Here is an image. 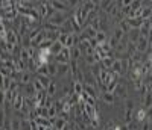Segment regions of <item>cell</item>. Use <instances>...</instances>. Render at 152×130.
I'll return each instance as SVG.
<instances>
[{"label":"cell","mask_w":152,"mask_h":130,"mask_svg":"<svg viewBox=\"0 0 152 130\" xmlns=\"http://www.w3.org/2000/svg\"><path fill=\"white\" fill-rule=\"evenodd\" d=\"M47 20H49V23H47V24L53 26V27L61 29L62 26H64V23L67 21V17H66L64 12H55V14H53L52 17H49Z\"/></svg>","instance_id":"6da1fadb"},{"label":"cell","mask_w":152,"mask_h":130,"mask_svg":"<svg viewBox=\"0 0 152 130\" xmlns=\"http://www.w3.org/2000/svg\"><path fill=\"white\" fill-rule=\"evenodd\" d=\"M55 58V62L56 64H70V48H67V47H64L62 48V51L59 55H56V56H53Z\"/></svg>","instance_id":"7a4b0ae2"},{"label":"cell","mask_w":152,"mask_h":130,"mask_svg":"<svg viewBox=\"0 0 152 130\" xmlns=\"http://www.w3.org/2000/svg\"><path fill=\"white\" fill-rule=\"evenodd\" d=\"M149 47H151V46H149L148 38H143V36H140V38H138V41H137V44H135L137 53H142V55H143V53H146Z\"/></svg>","instance_id":"3957f363"},{"label":"cell","mask_w":152,"mask_h":130,"mask_svg":"<svg viewBox=\"0 0 152 130\" xmlns=\"http://www.w3.org/2000/svg\"><path fill=\"white\" fill-rule=\"evenodd\" d=\"M23 105H24V95L21 92H15V97L12 100V109L18 112L23 109Z\"/></svg>","instance_id":"277c9868"},{"label":"cell","mask_w":152,"mask_h":130,"mask_svg":"<svg viewBox=\"0 0 152 130\" xmlns=\"http://www.w3.org/2000/svg\"><path fill=\"white\" fill-rule=\"evenodd\" d=\"M46 91H40V92H35L34 95V101H35V108L37 106H44V101H46Z\"/></svg>","instance_id":"5b68a950"},{"label":"cell","mask_w":152,"mask_h":130,"mask_svg":"<svg viewBox=\"0 0 152 130\" xmlns=\"http://www.w3.org/2000/svg\"><path fill=\"white\" fill-rule=\"evenodd\" d=\"M126 38H128V43L129 44H137L138 38H140V32H138V29H131L129 33L126 35Z\"/></svg>","instance_id":"8992f818"},{"label":"cell","mask_w":152,"mask_h":130,"mask_svg":"<svg viewBox=\"0 0 152 130\" xmlns=\"http://www.w3.org/2000/svg\"><path fill=\"white\" fill-rule=\"evenodd\" d=\"M50 5L53 6V9L56 12H67L69 11V6L66 2H56V0H53V2H50Z\"/></svg>","instance_id":"52a82bcc"},{"label":"cell","mask_w":152,"mask_h":130,"mask_svg":"<svg viewBox=\"0 0 152 130\" xmlns=\"http://www.w3.org/2000/svg\"><path fill=\"white\" fill-rule=\"evenodd\" d=\"M32 80H34V77H32V74H31V71H23L21 74H20V83L21 85H28V83H32Z\"/></svg>","instance_id":"ba28073f"},{"label":"cell","mask_w":152,"mask_h":130,"mask_svg":"<svg viewBox=\"0 0 152 130\" xmlns=\"http://www.w3.org/2000/svg\"><path fill=\"white\" fill-rule=\"evenodd\" d=\"M111 71H113V73H116L117 76L123 74V65H122V59H120V58H119V59H116V61L113 62Z\"/></svg>","instance_id":"9c48e42d"},{"label":"cell","mask_w":152,"mask_h":130,"mask_svg":"<svg viewBox=\"0 0 152 130\" xmlns=\"http://www.w3.org/2000/svg\"><path fill=\"white\" fill-rule=\"evenodd\" d=\"M62 48H64V46H62L59 41H55V43H52V46H50V53H52V56H56L62 51Z\"/></svg>","instance_id":"30bf717a"},{"label":"cell","mask_w":152,"mask_h":130,"mask_svg":"<svg viewBox=\"0 0 152 130\" xmlns=\"http://www.w3.org/2000/svg\"><path fill=\"white\" fill-rule=\"evenodd\" d=\"M81 55H82V50L79 46H75L73 48H70V59L72 61H78L81 58Z\"/></svg>","instance_id":"8fae6325"},{"label":"cell","mask_w":152,"mask_h":130,"mask_svg":"<svg viewBox=\"0 0 152 130\" xmlns=\"http://www.w3.org/2000/svg\"><path fill=\"white\" fill-rule=\"evenodd\" d=\"M126 21H128L131 29H140L142 26H143V20L142 18H128Z\"/></svg>","instance_id":"7c38bea8"},{"label":"cell","mask_w":152,"mask_h":130,"mask_svg":"<svg viewBox=\"0 0 152 130\" xmlns=\"http://www.w3.org/2000/svg\"><path fill=\"white\" fill-rule=\"evenodd\" d=\"M114 61H116V59H114V58L110 55V56H107V58H104L102 61H100V65H102V68H104V70H111Z\"/></svg>","instance_id":"4fadbf2b"},{"label":"cell","mask_w":152,"mask_h":130,"mask_svg":"<svg viewBox=\"0 0 152 130\" xmlns=\"http://www.w3.org/2000/svg\"><path fill=\"white\" fill-rule=\"evenodd\" d=\"M113 95H114V97H122V98H125V97H126V86H123L122 83H119L117 88L114 89Z\"/></svg>","instance_id":"5bb4252c"},{"label":"cell","mask_w":152,"mask_h":130,"mask_svg":"<svg viewBox=\"0 0 152 130\" xmlns=\"http://www.w3.org/2000/svg\"><path fill=\"white\" fill-rule=\"evenodd\" d=\"M56 70H58L56 76H64L70 71V64H56Z\"/></svg>","instance_id":"9a60e30c"},{"label":"cell","mask_w":152,"mask_h":130,"mask_svg":"<svg viewBox=\"0 0 152 130\" xmlns=\"http://www.w3.org/2000/svg\"><path fill=\"white\" fill-rule=\"evenodd\" d=\"M84 92H85L87 95H90V97H93V98H96V97H97L94 85H88V83H84Z\"/></svg>","instance_id":"2e32d148"},{"label":"cell","mask_w":152,"mask_h":130,"mask_svg":"<svg viewBox=\"0 0 152 130\" xmlns=\"http://www.w3.org/2000/svg\"><path fill=\"white\" fill-rule=\"evenodd\" d=\"M146 116H148V110L146 109H140V110L134 112V120L135 121H145Z\"/></svg>","instance_id":"e0dca14e"},{"label":"cell","mask_w":152,"mask_h":130,"mask_svg":"<svg viewBox=\"0 0 152 130\" xmlns=\"http://www.w3.org/2000/svg\"><path fill=\"white\" fill-rule=\"evenodd\" d=\"M37 74H38V76H49V77H50V73H49V67H47V64L38 65V68H37Z\"/></svg>","instance_id":"ac0fdd59"},{"label":"cell","mask_w":152,"mask_h":130,"mask_svg":"<svg viewBox=\"0 0 152 130\" xmlns=\"http://www.w3.org/2000/svg\"><path fill=\"white\" fill-rule=\"evenodd\" d=\"M82 92H84V83H81V82H73V94L81 95Z\"/></svg>","instance_id":"d6986e66"},{"label":"cell","mask_w":152,"mask_h":130,"mask_svg":"<svg viewBox=\"0 0 152 130\" xmlns=\"http://www.w3.org/2000/svg\"><path fill=\"white\" fill-rule=\"evenodd\" d=\"M37 77H38V80L41 82V85H43L44 89H47V86L52 83V79H50L49 76H37Z\"/></svg>","instance_id":"ffe728a7"},{"label":"cell","mask_w":152,"mask_h":130,"mask_svg":"<svg viewBox=\"0 0 152 130\" xmlns=\"http://www.w3.org/2000/svg\"><path fill=\"white\" fill-rule=\"evenodd\" d=\"M113 38L116 41H122L123 38H125V32L120 27H116V29H114V33H113Z\"/></svg>","instance_id":"44dd1931"},{"label":"cell","mask_w":152,"mask_h":130,"mask_svg":"<svg viewBox=\"0 0 152 130\" xmlns=\"http://www.w3.org/2000/svg\"><path fill=\"white\" fill-rule=\"evenodd\" d=\"M102 100L107 103V105H114V101H116V97H114L111 92H104Z\"/></svg>","instance_id":"7402d4cb"},{"label":"cell","mask_w":152,"mask_h":130,"mask_svg":"<svg viewBox=\"0 0 152 130\" xmlns=\"http://www.w3.org/2000/svg\"><path fill=\"white\" fill-rule=\"evenodd\" d=\"M94 40L97 41V44H99V46H100V44H104V43H107V33L99 30V32L96 33V36H94Z\"/></svg>","instance_id":"603a6c76"},{"label":"cell","mask_w":152,"mask_h":130,"mask_svg":"<svg viewBox=\"0 0 152 130\" xmlns=\"http://www.w3.org/2000/svg\"><path fill=\"white\" fill-rule=\"evenodd\" d=\"M24 92H26L28 94V97H34L35 95V92H37V91H35V88H34V85L32 83H28V85H24Z\"/></svg>","instance_id":"cb8c5ba5"},{"label":"cell","mask_w":152,"mask_h":130,"mask_svg":"<svg viewBox=\"0 0 152 130\" xmlns=\"http://www.w3.org/2000/svg\"><path fill=\"white\" fill-rule=\"evenodd\" d=\"M11 130H21V120L20 118L11 120Z\"/></svg>","instance_id":"d4e9b609"},{"label":"cell","mask_w":152,"mask_h":130,"mask_svg":"<svg viewBox=\"0 0 152 130\" xmlns=\"http://www.w3.org/2000/svg\"><path fill=\"white\" fill-rule=\"evenodd\" d=\"M117 27H120V29L125 32V35H128V33H129V30H131V27H129V24H128V21H126V20L119 21V26H117Z\"/></svg>","instance_id":"484cf974"},{"label":"cell","mask_w":152,"mask_h":130,"mask_svg":"<svg viewBox=\"0 0 152 130\" xmlns=\"http://www.w3.org/2000/svg\"><path fill=\"white\" fill-rule=\"evenodd\" d=\"M132 116H134V110H131V109H125V124H129V123H132Z\"/></svg>","instance_id":"4316f807"},{"label":"cell","mask_w":152,"mask_h":130,"mask_svg":"<svg viewBox=\"0 0 152 130\" xmlns=\"http://www.w3.org/2000/svg\"><path fill=\"white\" fill-rule=\"evenodd\" d=\"M35 123L38 126H43V127H52V124H50V120L49 118H37Z\"/></svg>","instance_id":"83f0119b"},{"label":"cell","mask_w":152,"mask_h":130,"mask_svg":"<svg viewBox=\"0 0 152 130\" xmlns=\"http://www.w3.org/2000/svg\"><path fill=\"white\" fill-rule=\"evenodd\" d=\"M46 91H47V92H46L47 95L53 97V95H55V92H56V83H55V82H52V83H50V85L47 86V89H46Z\"/></svg>","instance_id":"f1b7e54d"},{"label":"cell","mask_w":152,"mask_h":130,"mask_svg":"<svg viewBox=\"0 0 152 130\" xmlns=\"http://www.w3.org/2000/svg\"><path fill=\"white\" fill-rule=\"evenodd\" d=\"M32 85H34V88H35V91H37V92H40V91H44V88H43L41 82L38 80V77H35V79L32 80Z\"/></svg>","instance_id":"f546056e"},{"label":"cell","mask_w":152,"mask_h":130,"mask_svg":"<svg viewBox=\"0 0 152 130\" xmlns=\"http://www.w3.org/2000/svg\"><path fill=\"white\" fill-rule=\"evenodd\" d=\"M47 67H49V73H50V76H56L58 74V70H56V62L55 64H47Z\"/></svg>","instance_id":"4dcf8cb0"},{"label":"cell","mask_w":152,"mask_h":130,"mask_svg":"<svg viewBox=\"0 0 152 130\" xmlns=\"http://www.w3.org/2000/svg\"><path fill=\"white\" fill-rule=\"evenodd\" d=\"M47 109H49V120L56 118V116H58V110L55 109V106H50V108H47Z\"/></svg>","instance_id":"1f68e13d"},{"label":"cell","mask_w":152,"mask_h":130,"mask_svg":"<svg viewBox=\"0 0 152 130\" xmlns=\"http://www.w3.org/2000/svg\"><path fill=\"white\" fill-rule=\"evenodd\" d=\"M85 62H87V65H90V67H93V65H96V64H97L93 55H91V56H85Z\"/></svg>","instance_id":"d6a6232c"},{"label":"cell","mask_w":152,"mask_h":130,"mask_svg":"<svg viewBox=\"0 0 152 130\" xmlns=\"http://www.w3.org/2000/svg\"><path fill=\"white\" fill-rule=\"evenodd\" d=\"M67 36H69V33H59V36H58V40H56V41H59V43H61L62 46H66Z\"/></svg>","instance_id":"836d02e7"},{"label":"cell","mask_w":152,"mask_h":130,"mask_svg":"<svg viewBox=\"0 0 152 130\" xmlns=\"http://www.w3.org/2000/svg\"><path fill=\"white\" fill-rule=\"evenodd\" d=\"M145 86H143V82L140 80V79H137V80H134V89L135 91H140V89H143Z\"/></svg>","instance_id":"e575fe53"},{"label":"cell","mask_w":152,"mask_h":130,"mask_svg":"<svg viewBox=\"0 0 152 130\" xmlns=\"http://www.w3.org/2000/svg\"><path fill=\"white\" fill-rule=\"evenodd\" d=\"M50 106H53V97L47 95L46 97V101H44V108H50Z\"/></svg>","instance_id":"d590c367"},{"label":"cell","mask_w":152,"mask_h":130,"mask_svg":"<svg viewBox=\"0 0 152 130\" xmlns=\"http://www.w3.org/2000/svg\"><path fill=\"white\" fill-rule=\"evenodd\" d=\"M125 108L134 110V101H132V100H126V101H125Z\"/></svg>","instance_id":"8d00e7d4"},{"label":"cell","mask_w":152,"mask_h":130,"mask_svg":"<svg viewBox=\"0 0 152 130\" xmlns=\"http://www.w3.org/2000/svg\"><path fill=\"white\" fill-rule=\"evenodd\" d=\"M5 105V91L0 89V106Z\"/></svg>","instance_id":"74e56055"},{"label":"cell","mask_w":152,"mask_h":130,"mask_svg":"<svg viewBox=\"0 0 152 130\" xmlns=\"http://www.w3.org/2000/svg\"><path fill=\"white\" fill-rule=\"evenodd\" d=\"M142 130H151V123L149 121H145L143 126H142Z\"/></svg>","instance_id":"f35d334b"},{"label":"cell","mask_w":152,"mask_h":130,"mask_svg":"<svg viewBox=\"0 0 152 130\" xmlns=\"http://www.w3.org/2000/svg\"><path fill=\"white\" fill-rule=\"evenodd\" d=\"M148 41H149V46H152V32H151L149 36H148Z\"/></svg>","instance_id":"ab89813d"},{"label":"cell","mask_w":152,"mask_h":130,"mask_svg":"<svg viewBox=\"0 0 152 130\" xmlns=\"http://www.w3.org/2000/svg\"><path fill=\"white\" fill-rule=\"evenodd\" d=\"M0 65H3V59H2V56H0Z\"/></svg>","instance_id":"60d3db41"},{"label":"cell","mask_w":152,"mask_h":130,"mask_svg":"<svg viewBox=\"0 0 152 130\" xmlns=\"http://www.w3.org/2000/svg\"><path fill=\"white\" fill-rule=\"evenodd\" d=\"M149 56H151V58H149V61H152V51H151V53H149Z\"/></svg>","instance_id":"b9f144b4"},{"label":"cell","mask_w":152,"mask_h":130,"mask_svg":"<svg viewBox=\"0 0 152 130\" xmlns=\"http://www.w3.org/2000/svg\"><path fill=\"white\" fill-rule=\"evenodd\" d=\"M151 51H152V46H151Z\"/></svg>","instance_id":"7bdbcfd3"}]
</instances>
